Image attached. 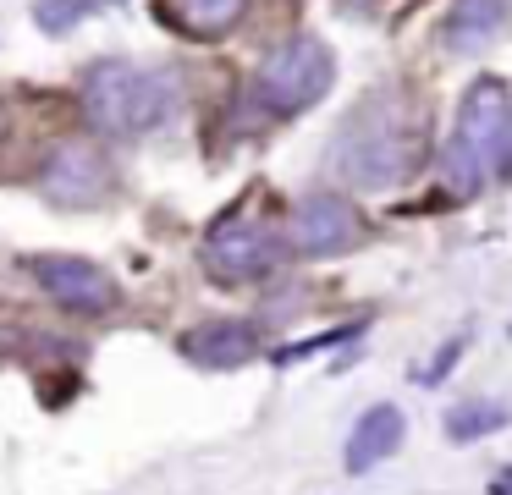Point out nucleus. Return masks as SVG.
<instances>
[{
  "mask_svg": "<svg viewBox=\"0 0 512 495\" xmlns=\"http://www.w3.org/2000/svg\"><path fill=\"white\" fill-rule=\"evenodd\" d=\"M39 187H45L56 204L89 209L111 193V160H105L100 143H56L39 171Z\"/></svg>",
  "mask_w": 512,
  "mask_h": 495,
  "instance_id": "obj_8",
  "label": "nucleus"
},
{
  "mask_svg": "<svg viewBox=\"0 0 512 495\" xmlns=\"http://www.w3.org/2000/svg\"><path fill=\"white\" fill-rule=\"evenodd\" d=\"M34 275H39V286L67 308V314L100 319V314H111V308L122 303V286H116L94 259H78V253H39Z\"/></svg>",
  "mask_w": 512,
  "mask_h": 495,
  "instance_id": "obj_7",
  "label": "nucleus"
},
{
  "mask_svg": "<svg viewBox=\"0 0 512 495\" xmlns=\"http://www.w3.org/2000/svg\"><path fill=\"white\" fill-rule=\"evenodd\" d=\"M287 242L309 259H325V253H347L364 242V215L347 193H303L292 204L287 220Z\"/></svg>",
  "mask_w": 512,
  "mask_h": 495,
  "instance_id": "obj_6",
  "label": "nucleus"
},
{
  "mask_svg": "<svg viewBox=\"0 0 512 495\" xmlns=\"http://www.w3.org/2000/svg\"><path fill=\"white\" fill-rule=\"evenodd\" d=\"M457 352H463V336H452V341H446V347L435 352V363H430V369H419V374H413V380H419V385H441L446 374H452Z\"/></svg>",
  "mask_w": 512,
  "mask_h": 495,
  "instance_id": "obj_15",
  "label": "nucleus"
},
{
  "mask_svg": "<svg viewBox=\"0 0 512 495\" xmlns=\"http://www.w3.org/2000/svg\"><path fill=\"white\" fill-rule=\"evenodd\" d=\"M402 435H408L402 407H391V402L369 407V413L353 424V435H347V473H369V468H380L386 457H397Z\"/></svg>",
  "mask_w": 512,
  "mask_h": 495,
  "instance_id": "obj_11",
  "label": "nucleus"
},
{
  "mask_svg": "<svg viewBox=\"0 0 512 495\" xmlns=\"http://www.w3.org/2000/svg\"><path fill=\"white\" fill-rule=\"evenodd\" d=\"M182 352H188L199 369H243V363H254L259 352H265V336H259V325H248V319H210V325L182 336Z\"/></svg>",
  "mask_w": 512,
  "mask_h": 495,
  "instance_id": "obj_10",
  "label": "nucleus"
},
{
  "mask_svg": "<svg viewBox=\"0 0 512 495\" xmlns=\"http://www.w3.org/2000/svg\"><path fill=\"white\" fill-rule=\"evenodd\" d=\"M507 424H512V407L496 402V396L446 407V435L452 440H485V435H496V429H507Z\"/></svg>",
  "mask_w": 512,
  "mask_h": 495,
  "instance_id": "obj_13",
  "label": "nucleus"
},
{
  "mask_svg": "<svg viewBox=\"0 0 512 495\" xmlns=\"http://www.w3.org/2000/svg\"><path fill=\"white\" fill-rule=\"evenodd\" d=\"M336 83V55L320 33H292L259 61L254 72V99L270 116H303L314 110Z\"/></svg>",
  "mask_w": 512,
  "mask_h": 495,
  "instance_id": "obj_4",
  "label": "nucleus"
},
{
  "mask_svg": "<svg viewBox=\"0 0 512 495\" xmlns=\"http://www.w3.org/2000/svg\"><path fill=\"white\" fill-rule=\"evenodd\" d=\"M94 6H100V0H39L34 22L45 33H67V28H78L83 17H94Z\"/></svg>",
  "mask_w": 512,
  "mask_h": 495,
  "instance_id": "obj_14",
  "label": "nucleus"
},
{
  "mask_svg": "<svg viewBox=\"0 0 512 495\" xmlns=\"http://www.w3.org/2000/svg\"><path fill=\"white\" fill-rule=\"evenodd\" d=\"M512 28V0H452L441 17V50L446 55H485Z\"/></svg>",
  "mask_w": 512,
  "mask_h": 495,
  "instance_id": "obj_9",
  "label": "nucleus"
},
{
  "mask_svg": "<svg viewBox=\"0 0 512 495\" xmlns=\"http://www.w3.org/2000/svg\"><path fill=\"white\" fill-rule=\"evenodd\" d=\"M490 495H512V468H501L496 479H490Z\"/></svg>",
  "mask_w": 512,
  "mask_h": 495,
  "instance_id": "obj_16",
  "label": "nucleus"
},
{
  "mask_svg": "<svg viewBox=\"0 0 512 495\" xmlns=\"http://www.w3.org/2000/svg\"><path fill=\"white\" fill-rule=\"evenodd\" d=\"M512 165V88L501 77H474L463 88L452 138L441 149V176L452 193H479Z\"/></svg>",
  "mask_w": 512,
  "mask_h": 495,
  "instance_id": "obj_3",
  "label": "nucleus"
},
{
  "mask_svg": "<svg viewBox=\"0 0 512 495\" xmlns=\"http://www.w3.org/2000/svg\"><path fill=\"white\" fill-rule=\"evenodd\" d=\"M78 99H83V116L94 121V132H105V138H149L177 116L182 88L160 66L94 61L78 83Z\"/></svg>",
  "mask_w": 512,
  "mask_h": 495,
  "instance_id": "obj_2",
  "label": "nucleus"
},
{
  "mask_svg": "<svg viewBox=\"0 0 512 495\" xmlns=\"http://www.w3.org/2000/svg\"><path fill=\"white\" fill-rule=\"evenodd\" d=\"M248 0H166V22L188 39H221L243 22Z\"/></svg>",
  "mask_w": 512,
  "mask_h": 495,
  "instance_id": "obj_12",
  "label": "nucleus"
},
{
  "mask_svg": "<svg viewBox=\"0 0 512 495\" xmlns=\"http://www.w3.org/2000/svg\"><path fill=\"white\" fill-rule=\"evenodd\" d=\"M424 154V116L397 83L369 88L331 132V171L347 187H397Z\"/></svg>",
  "mask_w": 512,
  "mask_h": 495,
  "instance_id": "obj_1",
  "label": "nucleus"
},
{
  "mask_svg": "<svg viewBox=\"0 0 512 495\" xmlns=\"http://www.w3.org/2000/svg\"><path fill=\"white\" fill-rule=\"evenodd\" d=\"M281 259V242L265 220L254 215H221L204 237V264L215 281H259Z\"/></svg>",
  "mask_w": 512,
  "mask_h": 495,
  "instance_id": "obj_5",
  "label": "nucleus"
}]
</instances>
